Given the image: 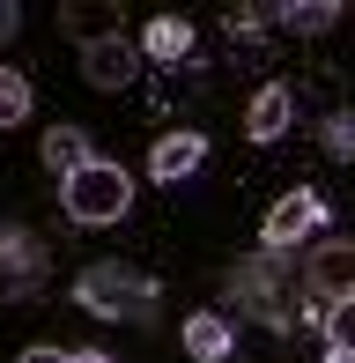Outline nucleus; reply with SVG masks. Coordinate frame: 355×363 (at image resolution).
Instances as JSON below:
<instances>
[{
	"label": "nucleus",
	"mask_w": 355,
	"mask_h": 363,
	"mask_svg": "<svg viewBox=\"0 0 355 363\" xmlns=\"http://www.w3.org/2000/svg\"><path fill=\"white\" fill-rule=\"evenodd\" d=\"M82 163H96L82 126H52V134H45V171H59V186H67V178L82 171Z\"/></svg>",
	"instance_id": "9d476101"
},
{
	"label": "nucleus",
	"mask_w": 355,
	"mask_h": 363,
	"mask_svg": "<svg viewBox=\"0 0 355 363\" xmlns=\"http://www.w3.org/2000/svg\"><path fill=\"white\" fill-rule=\"evenodd\" d=\"M15 363H67V349H23Z\"/></svg>",
	"instance_id": "f3484780"
},
{
	"label": "nucleus",
	"mask_w": 355,
	"mask_h": 363,
	"mask_svg": "<svg viewBox=\"0 0 355 363\" xmlns=\"http://www.w3.org/2000/svg\"><path fill=\"white\" fill-rule=\"evenodd\" d=\"M30 119V82L15 67H0V126H23Z\"/></svg>",
	"instance_id": "ddd939ff"
},
{
	"label": "nucleus",
	"mask_w": 355,
	"mask_h": 363,
	"mask_svg": "<svg viewBox=\"0 0 355 363\" xmlns=\"http://www.w3.org/2000/svg\"><path fill=\"white\" fill-rule=\"evenodd\" d=\"M303 282H311V296L326 311L348 304V296H355V238H326L311 259H303Z\"/></svg>",
	"instance_id": "39448f33"
},
{
	"label": "nucleus",
	"mask_w": 355,
	"mask_h": 363,
	"mask_svg": "<svg viewBox=\"0 0 355 363\" xmlns=\"http://www.w3.org/2000/svg\"><path fill=\"white\" fill-rule=\"evenodd\" d=\"M30 289H45V245L23 223H8L0 230V296H30Z\"/></svg>",
	"instance_id": "423d86ee"
},
{
	"label": "nucleus",
	"mask_w": 355,
	"mask_h": 363,
	"mask_svg": "<svg viewBox=\"0 0 355 363\" xmlns=\"http://www.w3.org/2000/svg\"><path fill=\"white\" fill-rule=\"evenodd\" d=\"M318 141H326L333 163H355V111H333V119L318 126Z\"/></svg>",
	"instance_id": "4468645a"
},
{
	"label": "nucleus",
	"mask_w": 355,
	"mask_h": 363,
	"mask_svg": "<svg viewBox=\"0 0 355 363\" xmlns=\"http://www.w3.org/2000/svg\"><path fill=\"white\" fill-rule=\"evenodd\" d=\"M141 52H149V60H185L192 52V23H185V15H156V23L141 30Z\"/></svg>",
	"instance_id": "9b49d317"
},
{
	"label": "nucleus",
	"mask_w": 355,
	"mask_h": 363,
	"mask_svg": "<svg viewBox=\"0 0 355 363\" xmlns=\"http://www.w3.org/2000/svg\"><path fill=\"white\" fill-rule=\"evenodd\" d=\"M318 326H326L333 356H355V296H348V304H333V311H326V319H318Z\"/></svg>",
	"instance_id": "2eb2a0df"
},
{
	"label": "nucleus",
	"mask_w": 355,
	"mask_h": 363,
	"mask_svg": "<svg viewBox=\"0 0 355 363\" xmlns=\"http://www.w3.org/2000/svg\"><path fill=\"white\" fill-rule=\"evenodd\" d=\"M59 201H67V223H82V230H111V223H126V208H134V178L119 171V163H82V171L59 186Z\"/></svg>",
	"instance_id": "f257e3e1"
},
{
	"label": "nucleus",
	"mask_w": 355,
	"mask_h": 363,
	"mask_svg": "<svg viewBox=\"0 0 355 363\" xmlns=\"http://www.w3.org/2000/svg\"><path fill=\"white\" fill-rule=\"evenodd\" d=\"M82 82L89 89H134L141 82V45H126L119 30H111V38H82Z\"/></svg>",
	"instance_id": "20e7f679"
},
{
	"label": "nucleus",
	"mask_w": 355,
	"mask_h": 363,
	"mask_svg": "<svg viewBox=\"0 0 355 363\" xmlns=\"http://www.w3.org/2000/svg\"><path fill=\"white\" fill-rule=\"evenodd\" d=\"M185 356L192 363H222L230 356V319H222V311H192L185 319Z\"/></svg>",
	"instance_id": "1a4fd4ad"
},
{
	"label": "nucleus",
	"mask_w": 355,
	"mask_h": 363,
	"mask_svg": "<svg viewBox=\"0 0 355 363\" xmlns=\"http://www.w3.org/2000/svg\"><path fill=\"white\" fill-rule=\"evenodd\" d=\"M74 304L89 319H149L156 311V282L149 274H126L119 259H96V267L74 274Z\"/></svg>",
	"instance_id": "f03ea898"
},
{
	"label": "nucleus",
	"mask_w": 355,
	"mask_h": 363,
	"mask_svg": "<svg viewBox=\"0 0 355 363\" xmlns=\"http://www.w3.org/2000/svg\"><path fill=\"white\" fill-rule=\"evenodd\" d=\"M207 163V134H163L149 148V171H156V186H178V178H192Z\"/></svg>",
	"instance_id": "0eeeda50"
},
{
	"label": "nucleus",
	"mask_w": 355,
	"mask_h": 363,
	"mask_svg": "<svg viewBox=\"0 0 355 363\" xmlns=\"http://www.w3.org/2000/svg\"><path fill=\"white\" fill-rule=\"evenodd\" d=\"M15 30H23V8H15V0H0V45H8Z\"/></svg>",
	"instance_id": "dca6fc26"
},
{
	"label": "nucleus",
	"mask_w": 355,
	"mask_h": 363,
	"mask_svg": "<svg viewBox=\"0 0 355 363\" xmlns=\"http://www.w3.org/2000/svg\"><path fill=\"white\" fill-rule=\"evenodd\" d=\"M289 119H296V96H289V82H267V89L252 96V111H245V134H252V141H281Z\"/></svg>",
	"instance_id": "6e6552de"
},
{
	"label": "nucleus",
	"mask_w": 355,
	"mask_h": 363,
	"mask_svg": "<svg viewBox=\"0 0 355 363\" xmlns=\"http://www.w3.org/2000/svg\"><path fill=\"white\" fill-rule=\"evenodd\" d=\"M67 363H111L104 349H67Z\"/></svg>",
	"instance_id": "a211bd4d"
},
{
	"label": "nucleus",
	"mask_w": 355,
	"mask_h": 363,
	"mask_svg": "<svg viewBox=\"0 0 355 363\" xmlns=\"http://www.w3.org/2000/svg\"><path fill=\"white\" fill-rule=\"evenodd\" d=\"M281 23H289V30H303V38H318V30L341 23V8H333V0H303V8H281Z\"/></svg>",
	"instance_id": "f8f14e48"
},
{
	"label": "nucleus",
	"mask_w": 355,
	"mask_h": 363,
	"mask_svg": "<svg viewBox=\"0 0 355 363\" xmlns=\"http://www.w3.org/2000/svg\"><path fill=\"white\" fill-rule=\"evenodd\" d=\"M318 230H326V201H318L311 186H296V193H281V201L267 208V223H260V252H296L303 238H318Z\"/></svg>",
	"instance_id": "7ed1b4c3"
},
{
	"label": "nucleus",
	"mask_w": 355,
	"mask_h": 363,
	"mask_svg": "<svg viewBox=\"0 0 355 363\" xmlns=\"http://www.w3.org/2000/svg\"><path fill=\"white\" fill-rule=\"evenodd\" d=\"M326 363H355V356H326Z\"/></svg>",
	"instance_id": "6ab92c4d"
}]
</instances>
